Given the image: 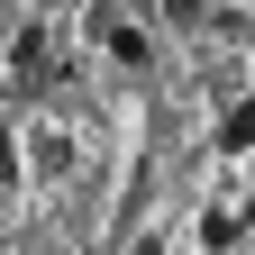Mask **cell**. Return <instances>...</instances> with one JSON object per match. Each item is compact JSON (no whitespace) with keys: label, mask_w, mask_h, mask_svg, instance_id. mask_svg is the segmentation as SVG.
I'll use <instances>...</instances> for the list:
<instances>
[{"label":"cell","mask_w":255,"mask_h":255,"mask_svg":"<svg viewBox=\"0 0 255 255\" xmlns=\"http://www.w3.org/2000/svg\"><path fill=\"white\" fill-rule=\"evenodd\" d=\"M246 146H255V91L228 101V119H219V155H246Z\"/></svg>","instance_id":"cell-2"},{"label":"cell","mask_w":255,"mask_h":255,"mask_svg":"<svg viewBox=\"0 0 255 255\" xmlns=\"http://www.w3.org/2000/svg\"><path fill=\"white\" fill-rule=\"evenodd\" d=\"M201 237H210V246H237V237H246V210H210Z\"/></svg>","instance_id":"cell-3"},{"label":"cell","mask_w":255,"mask_h":255,"mask_svg":"<svg viewBox=\"0 0 255 255\" xmlns=\"http://www.w3.org/2000/svg\"><path fill=\"white\" fill-rule=\"evenodd\" d=\"M37 164L46 173H73V137H37Z\"/></svg>","instance_id":"cell-6"},{"label":"cell","mask_w":255,"mask_h":255,"mask_svg":"<svg viewBox=\"0 0 255 255\" xmlns=\"http://www.w3.org/2000/svg\"><path fill=\"white\" fill-rule=\"evenodd\" d=\"M101 46H110L119 64H146V37H137V27H101Z\"/></svg>","instance_id":"cell-4"},{"label":"cell","mask_w":255,"mask_h":255,"mask_svg":"<svg viewBox=\"0 0 255 255\" xmlns=\"http://www.w3.org/2000/svg\"><path fill=\"white\" fill-rule=\"evenodd\" d=\"M164 18H173V27H201V18H210V0H164Z\"/></svg>","instance_id":"cell-7"},{"label":"cell","mask_w":255,"mask_h":255,"mask_svg":"<svg viewBox=\"0 0 255 255\" xmlns=\"http://www.w3.org/2000/svg\"><path fill=\"white\" fill-rule=\"evenodd\" d=\"M46 73H55V46H46V27H18V46H9V82H18V91H37Z\"/></svg>","instance_id":"cell-1"},{"label":"cell","mask_w":255,"mask_h":255,"mask_svg":"<svg viewBox=\"0 0 255 255\" xmlns=\"http://www.w3.org/2000/svg\"><path fill=\"white\" fill-rule=\"evenodd\" d=\"M128 255H164V246H155V237H137V246H128Z\"/></svg>","instance_id":"cell-8"},{"label":"cell","mask_w":255,"mask_h":255,"mask_svg":"<svg viewBox=\"0 0 255 255\" xmlns=\"http://www.w3.org/2000/svg\"><path fill=\"white\" fill-rule=\"evenodd\" d=\"M18 173H27L18 164V128H0V191H18Z\"/></svg>","instance_id":"cell-5"}]
</instances>
